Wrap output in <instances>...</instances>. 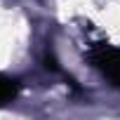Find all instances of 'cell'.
<instances>
[{
    "label": "cell",
    "mask_w": 120,
    "mask_h": 120,
    "mask_svg": "<svg viewBox=\"0 0 120 120\" xmlns=\"http://www.w3.org/2000/svg\"><path fill=\"white\" fill-rule=\"evenodd\" d=\"M19 94V82L10 75H3L0 73V106H5L10 101H14Z\"/></svg>",
    "instance_id": "cell-2"
},
{
    "label": "cell",
    "mask_w": 120,
    "mask_h": 120,
    "mask_svg": "<svg viewBox=\"0 0 120 120\" xmlns=\"http://www.w3.org/2000/svg\"><path fill=\"white\" fill-rule=\"evenodd\" d=\"M90 64L113 85L120 90V47L113 45H94L90 49Z\"/></svg>",
    "instance_id": "cell-1"
}]
</instances>
